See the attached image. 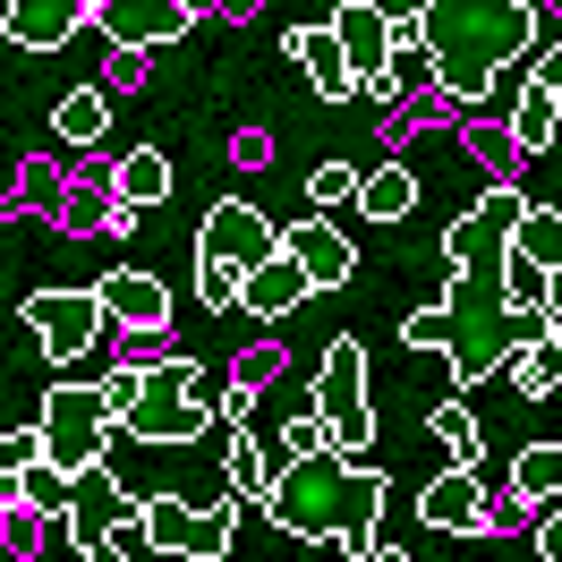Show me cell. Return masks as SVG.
<instances>
[{"label": "cell", "mask_w": 562, "mask_h": 562, "mask_svg": "<svg viewBox=\"0 0 562 562\" xmlns=\"http://www.w3.org/2000/svg\"><path fill=\"white\" fill-rule=\"evenodd\" d=\"M418 43L435 60L443 94H486L494 77H512L537 43V0H426Z\"/></svg>", "instance_id": "7a4b0ae2"}, {"label": "cell", "mask_w": 562, "mask_h": 562, "mask_svg": "<svg viewBox=\"0 0 562 562\" xmlns=\"http://www.w3.org/2000/svg\"><path fill=\"white\" fill-rule=\"evenodd\" d=\"M418 520L443 528V537H494V503H486V486H477L469 460H452L443 477H426V486H418Z\"/></svg>", "instance_id": "8fae6325"}, {"label": "cell", "mask_w": 562, "mask_h": 562, "mask_svg": "<svg viewBox=\"0 0 562 562\" xmlns=\"http://www.w3.org/2000/svg\"><path fill=\"white\" fill-rule=\"evenodd\" d=\"M137 512H145V494H128L111 469H86L77 477V503H69V537L77 546H103V537H120V528H137Z\"/></svg>", "instance_id": "5bb4252c"}, {"label": "cell", "mask_w": 562, "mask_h": 562, "mask_svg": "<svg viewBox=\"0 0 562 562\" xmlns=\"http://www.w3.org/2000/svg\"><path fill=\"white\" fill-rule=\"evenodd\" d=\"M333 35H341V60H350V86L392 103V52H401V26H392L375 0H341L333 9Z\"/></svg>", "instance_id": "9c48e42d"}, {"label": "cell", "mask_w": 562, "mask_h": 562, "mask_svg": "<svg viewBox=\"0 0 562 562\" xmlns=\"http://www.w3.org/2000/svg\"><path fill=\"white\" fill-rule=\"evenodd\" d=\"M512 503H528V512L562 503V435H546V443H520V452H512Z\"/></svg>", "instance_id": "d6986e66"}, {"label": "cell", "mask_w": 562, "mask_h": 562, "mask_svg": "<svg viewBox=\"0 0 562 562\" xmlns=\"http://www.w3.org/2000/svg\"><path fill=\"white\" fill-rule=\"evenodd\" d=\"M196 256H213V265H239V273H256L265 256H281V231L265 222V213L247 205V196H222V205L205 213V231H196Z\"/></svg>", "instance_id": "30bf717a"}, {"label": "cell", "mask_w": 562, "mask_h": 562, "mask_svg": "<svg viewBox=\"0 0 562 562\" xmlns=\"http://www.w3.org/2000/svg\"><path fill=\"white\" fill-rule=\"evenodd\" d=\"M384 469H367L350 452H316V460H281L265 512L281 537L299 546H341V554H375V520H384Z\"/></svg>", "instance_id": "6da1fadb"}, {"label": "cell", "mask_w": 562, "mask_h": 562, "mask_svg": "<svg viewBox=\"0 0 562 562\" xmlns=\"http://www.w3.org/2000/svg\"><path fill=\"white\" fill-rule=\"evenodd\" d=\"M281 256H290L299 273L316 281V290H350V281H358V247H350V231H333L324 213L290 222V231H281Z\"/></svg>", "instance_id": "4fadbf2b"}, {"label": "cell", "mask_w": 562, "mask_h": 562, "mask_svg": "<svg viewBox=\"0 0 562 562\" xmlns=\"http://www.w3.org/2000/svg\"><path fill=\"white\" fill-rule=\"evenodd\" d=\"M512 384H520L528 401H546V392H562V367H554V350H520V358H512Z\"/></svg>", "instance_id": "4dcf8cb0"}, {"label": "cell", "mask_w": 562, "mask_h": 562, "mask_svg": "<svg viewBox=\"0 0 562 562\" xmlns=\"http://www.w3.org/2000/svg\"><path fill=\"white\" fill-rule=\"evenodd\" d=\"M162 196H171V162H162L154 145L120 154V171H111V205H128V213H154Z\"/></svg>", "instance_id": "44dd1931"}, {"label": "cell", "mask_w": 562, "mask_h": 562, "mask_svg": "<svg viewBox=\"0 0 562 562\" xmlns=\"http://www.w3.org/2000/svg\"><path fill=\"white\" fill-rule=\"evenodd\" d=\"M94 26H103L120 52H162L196 26V9L188 0H94Z\"/></svg>", "instance_id": "7c38bea8"}, {"label": "cell", "mask_w": 562, "mask_h": 562, "mask_svg": "<svg viewBox=\"0 0 562 562\" xmlns=\"http://www.w3.org/2000/svg\"><path fill=\"white\" fill-rule=\"evenodd\" d=\"M111 86H145V52H120V43H111Z\"/></svg>", "instance_id": "ab89813d"}, {"label": "cell", "mask_w": 562, "mask_h": 562, "mask_svg": "<svg viewBox=\"0 0 562 562\" xmlns=\"http://www.w3.org/2000/svg\"><path fill=\"white\" fill-rule=\"evenodd\" d=\"M86 18H94V0H9L0 9V35L18 43V52H60Z\"/></svg>", "instance_id": "2e32d148"}, {"label": "cell", "mask_w": 562, "mask_h": 562, "mask_svg": "<svg viewBox=\"0 0 562 562\" xmlns=\"http://www.w3.org/2000/svg\"><path fill=\"white\" fill-rule=\"evenodd\" d=\"M52 137H60V145H103V137H111V103L94 94V86L60 94V111H52Z\"/></svg>", "instance_id": "d4e9b609"}, {"label": "cell", "mask_w": 562, "mask_h": 562, "mask_svg": "<svg viewBox=\"0 0 562 562\" xmlns=\"http://www.w3.org/2000/svg\"><path fill=\"white\" fill-rule=\"evenodd\" d=\"M554 367H562V350H554Z\"/></svg>", "instance_id": "7dc6e473"}, {"label": "cell", "mask_w": 562, "mask_h": 562, "mask_svg": "<svg viewBox=\"0 0 562 562\" xmlns=\"http://www.w3.org/2000/svg\"><path fill=\"white\" fill-rule=\"evenodd\" d=\"M60 231H111V196L69 188V196H60Z\"/></svg>", "instance_id": "d6a6232c"}, {"label": "cell", "mask_w": 562, "mask_h": 562, "mask_svg": "<svg viewBox=\"0 0 562 562\" xmlns=\"http://www.w3.org/2000/svg\"><path fill=\"white\" fill-rule=\"evenodd\" d=\"M409 205H418V171H409V162H375V171H358V213H367V222H401Z\"/></svg>", "instance_id": "603a6c76"}, {"label": "cell", "mask_w": 562, "mask_h": 562, "mask_svg": "<svg viewBox=\"0 0 562 562\" xmlns=\"http://www.w3.org/2000/svg\"><path fill=\"white\" fill-rule=\"evenodd\" d=\"M512 256H528V265L562 273V213H554V205H528L520 231H512Z\"/></svg>", "instance_id": "484cf974"}, {"label": "cell", "mask_w": 562, "mask_h": 562, "mask_svg": "<svg viewBox=\"0 0 562 562\" xmlns=\"http://www.w3.org/2000/svg\"><path fill=\"white\" fill-rule=\"evenodd\" d=\"M316 418L333 426V452L367 460V443H375V401H367V350H358V333L324 341V367H316Z\"/></svg>", "instance_id": "8992f818"}, {"label": "cell", "mask_w": 562, "mask_h": 562, "mask_svg": "<svg viewBox=\"0 0 562 562\" xmlns=\"http://www.w3.org/2000/svg\"><path fill=\"white\" fill-rule=\"evenodd\" d=\"M375 9H384L401 35H418V18H426V0H375Z\"/></svg>", "instance_id": "60d3db41"}, {"label": "cell", "mask_w": 562, "mask_h": 562, "mask_svg": "<svg viewBox=\"0 0 562 562\" xmlns=\"http://www.w3.org/2000/svg\"><path fill=\"white\" fill-rule=\"evenodd\" d=\"M77 562H137V554H128L120 537H103V546H77Z\"/></svg>", "instance_id": "b9f144b4"}, {"label": "cell", "mask_w": 562, "mask_h": 562, "mask_svg": "<svg viewBox=\"0 0 562 562\" xmlns=\"http://www.w3.org/2000/svg\"><path fill=\"white\" fill-rule=\"evenodd\" d=\"M307 299H316V281L299 273L290 256H265V265H256V273L239 281V307H247L256 324H281L290 307H307Z\"/></svg>", "instance_id": "e0dca14e"}, {"label": "cell", "mask_w": 562, "mask_h": 562, "mask_svg": "<svg viewBox=\"0 0 562 562\" xmlns=\"http://www.w3.org/2000/svg\"><path fill=\"white\" fill-rule=\"evenodd\" d=\"M35 452H43V443H35V426H26V435H0V477H18V469H26Z\"/></svg>", "instance_id": "d590c367"}, {"label": "cell", "mask_w": 562, "mask_h": 562, "mask_svg": "<svg viewBox=\"0 0 562 562\" xmlns=\"http://www.w3.org/2000/svg\"><path fill=\"white\" fill-rule=\"evenodd\" d=\"M18 196H35V205H60V196H69V179L52 171V162H35V171L18 179Z\"/></svg>", "instance_id": "e575fe53"}, {"label": "cell", "mask_w": 562, "mask_h": 562, "mask_svg": "<svg viewBox=\"0 0 562 562\" xmlns=\"http://www.w3.org/2000/svg\"><path fill=\"white\" fill-rule=\"evenodd\" d=\"M537 554L562 562V503H546V512H537Z\"/></svg>", "instance_id": "8d00e7d4"}, {"label": "cell", "mask_w": 562, "mask_h": 562, "mask_svg": "<svg viewBox=\"0 0 562 562\" xmlns=\"http://www.w3.org/2000/svg\"><path fill=\"white\" fill-rule=\"evenodd\" d=\"M307 196H316V205H358V171L350 162H316V171H307Z\"/></svg>", "instance_id": "1f68e13d"}, {"label": "cell", "mask_w": 562, "mask_h": 562, "mask_svg": "<svg viewBox=\"0 0 562 562\" xmlns=\"http://www.w3.org/2000/svg\"><path fill=\"white\" fill-rule=\"evenodd\" d=\"M18 316H26V333L43 341V358H60V367H77V358L103 341V324H111L94 290H35Z\"/></svg>", "instance_id": "ba28073f"}, {"label": "cell", "mask_w": 562, "mask_h": 562, "mask_svg": "<svg viewBox=\"0 0 562 562\" xmlns=\"http://www.w3.org/2000/svg\"><path fill=\"white\" fill-rule=\"evenodd\" d=\"M137 392H145V358H120V367L103 375V401H111V418H128V409H137Z\"/></svg>", "instance_id": "836d02e7"}, {"label": "cell", "mask_w": 562, "mask_h": 562, "mask_svg": "<svg viewBox=\"0 0 562 562\" xmlns=\"http://www.w3.org/2000/svg\"><path fill=\"white\" fill-rule=\"evenodd\" d=\"M213 9H222V18H231V26H247V18H256V9H265V0H213Z\"/></svg>", "instance_id": "7bdbcfd3"}, {"label": "cell", "mask_w": 562, "mask_h": 562, "mask_svg": "<svg viewBox=\"0 0 562 562\" xmlns=\"http://www.w3.org/2000/svg\"><path fill=\"white\" fill-rule=\"evenodd\" d=\"M503 307H520V316H537V307H546V265H528V256H512V265H503Z\"/></svg>", "instance_id": "83f0119b"}, {"label": "cell", "mask_w": 562, "mask_h": 562, "mask_svg": "<svg viewBox=\"0 0 562 562\" xmlns=\"http://www.w3.org/2000/svg\"><path fill=\"white\" fill-rule=\"evenodd\" d=\"M375 562H409V554H375Z\"/></svg>", "instance_id": "bcb514c9"}, {"label": "cell", "mask_w": 562, "mask_h": 562, "mask_svg": "<svg viewBox=\"0 0 562 562\" xmlns=\"http://www.w3.org/2000/svg\"><path fill=\"white\" fill-rule=\"evenodd\" d=\"M546 307H562V273H546Z\"/></svg>", "instance_id": "f6af8a7d"}, {"label": "cell", "mask_w": 562, "mask_h": 562, "mask_svg": "<svg viewBox=\"0 0 562 562\" xmlns=\"http://www.w3.org/2000/svg\"><path fill=\"white\" fill-rule=\"evenodd\" d=\"M0 9H9V0H0Z\"/></svg>", "instance_id": "c3c4849f"}, {"label": "cell", "mask_w": 562, "mask_h": 562, "mask_svg": "<svg viewBox=\"0 0 562 562\" xmlns=\"http://www.w3.org/2000/svg\"><path fill=\"white\" fill-rule=\"evenodd\" d=\"M316 452H333V426H324V418H281L273 469H281V460H316Z\"/></svg>", "instance_id": "f1b7e54d"}, {"label": "cell", "mask_w": 562, "mask_h": 562, "mask_svg": "<svg viewBox=\"0 0 562 562\" xmlns=\"http://www.w3.org/2000/svg\"><path fill=\"white\" fill-rule=\"evenodd\" d=\"M426 426L443 435V452H452V460L477 469V443H486V435H477V418H469V401H460V392H452V401H435V418H426Z\"/></svg>", "instance_id": "4316f807"}, {"label": "cell", "mask_w": 562, "mask_h": 562, "mask_svg": "<svg viewBox=\"0 0 562 562\" xmlns=\"http://www.w3.org/2000/svg\"><path fill=\"white\" fill-rule=\"evenodd\" d=\"M265 486H273V452H265L256 426H239L231 452H222V494H231V503H265Z\"/></svg>", "instance_id": "7402d4cb"}, {"label": "cell", "mask_w": 562, "mask_h": 562, "mask_svg": "<svg viewBox=\"0 0 562 562\" xmlns=\"http://www.w3.org/2000/svg\"><path fill=\"white\" fill-rule=\"evenodd\" d=\"M94 299H103V316H111V324H128L137 341L171 324V290L145 273V265H120V273H103V281H94Z\"/></svg>", "instance_id": "9a60e30c"}, {"label": "cell", "mask_w": 562, "mask_h": 562, "mask_svg": "<svg viewBox=\"0 0 562 562\" xmlns=\"http://www.w3.org/2000/svg\"><path fill=\"white\" fill-rule=\"evenodd\" d=\"M528 77H537V86H546V94L562 103V35L546 43V52H537V69H528Z\"/></svg>", "instance_id": "74e56055"}, {"label": "cell", "mask_w": 562, "mask_h": 562, "mask_svg": "<svg viewBox=\"0 0 562 562\" xmlns=\"http://www.w3.org/2000/svg\"><path fill=\"white\" fill-rule=\"evenodd\" d=\"M111 435H120V418H111L103 384H52V392H43V409H35V443H43V460H60L69 477L103 469Z\"/></svg>", "instance_id": "5b68a950"}, {"label": "cell", "mask_w": 562, "mask_h": 562, "mask_svg": "<svg viewBox=\"0 0 562 562\" xmlns=\"http://www.w3.org/2000/svg\"><path fill=\"white\" fill-rule=\"evenodd\" d=\"M554 128H562V103L537 86V77H520V94H512V154H554Z\"/></svg>", "instance_id": "ffe728a7"}, {"label": "cell", "mask_w": 562, "mask_h": 562, "mask_svg": "<svg viewBox=\"0 0 562 562\" xmlns=\"http://www.w3.org/2000/svg\"><path fill=\"white\" fill-rule=\"evenodd\" d=\"M299 69H307V86H316L324 103H350V60H341V35H333V18L324 26H290V43H281Z\"/></svg>", "instance_id": "ac0fdd59"}, {"label": "cell", "mask_w": 562, "mask_h": 562, "mask_svg": "<svg viewBox=\"0 0 562 562\" xmlns=\"http://www.w3.org/2000/svg\"><path fill=\"white\" fill-rule=\"evenodd\" d=\"M520 213H528L520 188H512V179H486V196L443 231V265H452L443 299H503V265H512V231H520ZM443 299H435V307H443Z\"/></svg>", "instance_id": "3957f363"}, {"label": "cell", "mask_w": 562, "mask_h": 562, "mask_svg": "<svg viewBox=\"0 0 562 562\" xmlns=\"http://www.w3.org/2000/svg\"><path fill=\"white\" fill-rule=\"evenodd\" d=\"M18 503H26V512H35V520H69V503H77V477L69 469H60V460H26V469H18Z\"/></svg>", "instance_id": "cb8c5ba5"}, {"label": "cell", "mask_w": 562, "mask_h": 562, "mask_svg": "<svg viewBox=\"0 0 562 562\" xmlns=\"http://www.w3.org/2000/svg\"><path fill=\"white\" fill-rule=\"evenodd\" d=\"M205 426H213L205 367L196 358H145V392H137V409L120 418V435H137V443H196Z\"/></svg>", "instance_id": "277c9868"}, {"label": "cell", "mask_w": 562, "mask_h": 562, "mask_svg": "<svg viewBox=\"0 0 562 562\" xmlns=\"http://www.w3.org/2000/svg\"><path fill=\"white\" fill-rule=\"evenodd\" d=\"M231 162H247V171H256V162H273V137H265V128H247V137H231Z\"/></svg>", "instance_id": "f35d334b"}, {"label": "cell", "mask_w": 562, "mask_h": 562, "mask_svg": "<svg viewBox=\"0 0 562 562\" xmlns=\"http://www.w3.org/2000/svg\"><path fill=\"white\" fill-rule=\"evenodd\" d=\"M546 350H562V307H546Z\"/></svg>", "instance_id": "ee69618b"}, {"label": "cell", "mask_w": 562, "mask_h": 562, "mask_svg": "<svg viewBox=\"0 0 562 562\" xmlns=\"http://www.w3.org/2000/svg\"><path fill=\"white\" fill-rule=\"evenodd\" d=\"M231 494L222 503H179V494H145V546L179 562H222L231 554Z\"/></svg>", "instance_id": "52a82bcc"}, {"label": "cell", "mask_w": 562, "mask_h": 562, "mask_svg": "<svg viewBox=\"0 0 562 562\" xmlns=\"http://www.w3.org/2000/svg\"><path fill=\"white\" fill-rule=\"evenodd\" d=\"M239 265H213V256H196V299H205L213 316H222V307H239Z\"/></svg>", "instance_id": "f546056e"}]
</instances>
